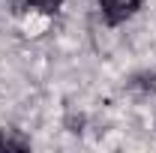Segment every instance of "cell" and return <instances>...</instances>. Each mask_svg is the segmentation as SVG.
Returning <instances> with one entry per match:
<instances>
[{
	"instance_id": "obj_4",
	"label": "cell",
	"mask_w": 156,
	"mask_h": 153,
	"mask_svg": "<svg viewBox=\"0 0 156 153\" xmlns=\"http://www.w3.org/2000/svg\"><path fill=\"white\" fill-rule=\"evenodd\" d=\"M15 3H18V0H15Z\"/></svg>"
},
{
	"instance_id": "obj_3",
	"label": "cell",
	"mask_w": 156,
	"mask_h": 153,
	"mask_svg": "<svg viewBox=\"0 0 156 153\" xmlns=\"http://www.w3.org/2000/svg\"><path fill=\"white\" fill-rule=\"evenodd\" d=\"M30 9H36V12H45V15H54L60 6H63V0H24Z\"/></svg>"
},
{
	"instance_id": "obj_2",
	"label": "cell",
	"mask_w": 156,
	"mask_h": 153,
	"mask_svg": "<svg viewBox=\"0 0 156 153\" xmlns=\"http://www.w3.org/2000/svg\"><path fill=\"white\" fill-rule=\"evenodd\" d=\"M0 150H30V138L18 129H0Z\"/></svg>"
},
{
	"instance_id": "obj_1",
	"label": "cell",
	"mask_w": 156,
	"mask_h": 153,
	"mask_svg": "<svg viewBox=\"0 0 156 153\" xmlns=\"http://www.w3.org/2000/svg\"><path fill=\"white\" fill-rule=\"evenodd\" d=\"M99 9L108 24H123L141 9V0H99Z\"/></svg>"
}]
</instances>
